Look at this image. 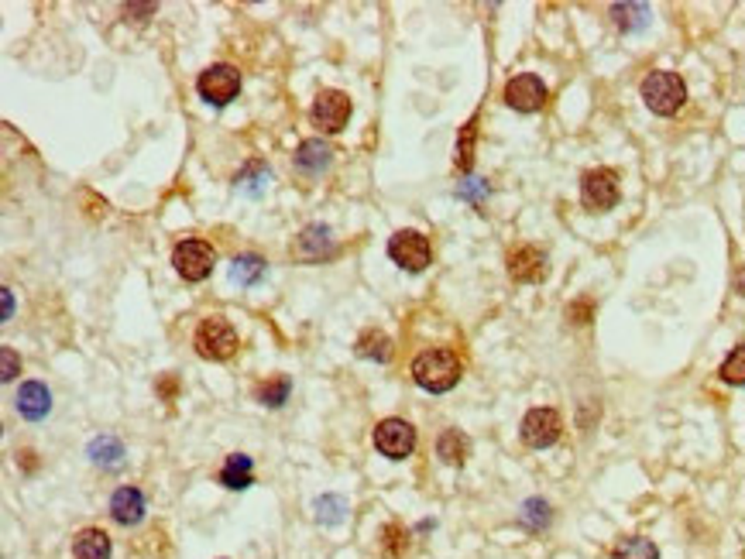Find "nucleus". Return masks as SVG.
<instances>
[{"label": "nucleus", "instance_id": "nucleus-1", "mask_svg": "<svg viewBox=\"0 0 745 559\" xmlns=\"http://www.w3.org/2000/svg\"><path fill=\"white\" fill-rule=\"evenodd\" d=\"M461 371H464V364H461V358L453 354L451 347H430V350H422L420 358L412 360L416 385L422 391H433V395L451 391L461 381Z\"/></svg>", "mask_w": 745, "mask_h": 559}, {"label": "nucleus", "instance_id": "nucleus-2", "mask_svg": "<svg viewBox=\"0 0 745 559\" xmlns=\"http://www.w3.org/2000/svg\"><path fill=\"white\" fill-rule=\"evenodd\" d=\"M642 100H646V107L652 113L670 117V113H677L687 103V86H683V79L677 73L660 69V73H650V76L642 79Z\"/></svg>", "mask_w": 745, "mask_h": 559}, {"label": "nucleus", "instance_id": "nucleus-3", "mask_svg": "<svg viewBox=\"0 0 745 559\" xmlns=\"http://www.w3.org/2000/svg\"><path fill=\"white\" fill-rule=\"evenodd\" d=\"M193 343H196V354L206 360H227L237 354V347H241V340H237V329L224 319V316H210V319H203L200 327H196V337H193Z\"/></svg>", "mask_w": 745, "mask_h": 559}, {"label": "nucleus", "instance_id": "nucleus-4", "mask_svg": "<svg viewBox=\"0 0 745 559\" xmlns=\"http://www.w3.org/2000/svg\"><path fill=\"white\" fill-rule=\"evenodd\" d=\"M351 113H354V103H351V96L341 93V90H320L310 110L313 124L320 127L323 134H341L343 127H347V121H351Z\"/></svg>", "mask_w": 745, "mask_h": 559}, {"label": "nucleus", "instance_id": "nucleus-5", "mask_svg": "<svg viewBox=\"0 0 745 559\" xmlns=\"http://www.w3.org/2000/svg\"><path fill=\"white\" fill-rule=\"evenodd\" d=\"M196 90H200V96L206 100V103H214V107H227L233 96L241 93V73L233 69V65H210L206 73H200V79H196Z\"/></svg>", "mask_w": 745, "mask_h": 559}, {"label": "nucleus", "instance_id": "nucleus-6", "mask_svg": "<svg viewBox=\"0 0 745 559\" xmlns=\"http://www.w3.org/2000/svg\"><path fill=\"white\" fill-rule=\"evenodd\" d=\"M389 258L405 271H422L433 261V250H430V240L420 230H399L392 233L389 240Z\"/></svg>", "mask_w": 745, "mask_h": 559}, {"label": "nucleus", "instance_id": "nucleus-7", "mask_svg": "<svg viewBox=\"0 0 745 559\" xmlns=\"http://www.w3.org/2000/svg\"><path fill=\"white\" fill-rule=\"evenodd\" d=\"M214 261H217L214 248L206 240H196V237L175 244V250H172V264H175V271L186 281H203L214 271Z\"/></svg>", "mask_w": 745, "mask_h": 559}, {"label": "nucleus", "instance_id": "nucleus-8", "mask_svg": "<svg viewBox=\"0 0 745 559\" xmlns=\"http://www.w3.org/2000/svg\"><path fill=\"white\" fill-rule=\"evenodd\" d=\"M581 200L591 213H605L619 202V175L611 169H591L581 179Z\"/></svg>", "mask_w": 745, "mask_h": 559}, {"label": "nucleus", "instance_id": "nucleus-9", "mask_svg": "<svg viewBox=\"0 0 745 559\" xmlns=\"http://www.w3.org/2000/svg\"><path fill=\"white\" fill-rule=\"evenodd\" d=\"M374 450L389 460H405L416 450V429L402 419H385L374 426Z\"/></svg>", "mask_w": 745, "mask_h": 559}, {"label": "nucleus", "instance_id": "nucleus-10", "mask_svg": "<svg viewBox=\"0 0 745 559\" xmlns=\"http://www.w3.org/2000/svg\"><path fill=\"white\" fill-rule=\"evenodd\" d=\"M505 103L512 110H519V113H536V110H543L546 103V86L540 76H532V73H522V76H515L505 83Z\"/></svg>", "mask_w": 745, "mask_h": 559}, {"label": "nucleus", "instance_id": "nucleus-11", "mask_svg": "<svg viewBox=\"0 0 745 559\" xmlns=\"http://www.w3.org/2000/svg\"><path fill=\"white\" fill-rule=\"evenodd\" d=\"M560 429H563V422H560V416L553 408H532V412H526V419H522V439H526L532 450L553 446L560 439Z\"/></svg>", "mask_w": 745, "mask_h": 559}, {"label": "nucleus", "instance_id": "nucleus-12", "mask_svg": "<svg viewBox=\"0 0 745 559\" xmlns=\"http://www.w3.org/2000/svg\"><path fill=\"white\" fill-rule=\"evenodd\" d=\"M509 275L515 281H526V285H536L550 275V264H546V254L540 248H515L509 254Z\"/></svg>", "mask_w": 745, "mask_h": 559}, {"label": "nucleus", "instance_id": "nucleus-13", "mask_svg": "<svg viewBox=\"0 0 745 559\" xmlns=\"http://www.w3.org/2000/svg\"><path fill=\"white\" fill-rule=\"evenodd\" d=\"M295 254L303 261H323L333 254V230L323 223H310L306 230L295 237Z\"/></svg>", "mask_w": 745, "mask_h": 559}, {"label": "nucleus", "instance_id": "nucleus-14", "mask_svg": "<svg viewBox=\"0 0 745 559\" xmlns=\"http://www.w3.org/2000/svg\"><path fill=\"white\" fill-rule=\"evenodd\" d=\"M15 402H17V412H21L28 422L45 419L48 412H52V395H48V388L42 385V381H25V385L17 388Z\"/></svg>", "mask_w": 745, "mask_h": 559}, {"label": "nucleus", "instance_id": "nucleus-15", "mask_svg": "<svg viewBox=\"0 0 745 559\" xmlns=\"http://www.w3.org/2000/svg\"><path fill=\"white\" fill-rule=\"evenodd\" d=\"M110 515L121 525H138L144 518V497H141L138 487H117L114 497H110Z\"/></svg>", "mask_w": 745, "mask_h": 559}, {"label": "nucleus", "instance_id": "nucleus-16", "mask_svg": "<svg viewBox=\"0 0 745 559\" xmlns=\"http://www.w3.org/2000/svg\"><path fill=\"white\" fill-rule=\"evenodd\" d=\"M110 535L104 528H83L73 539V556L76 559H110Z\"/></svg>", "mask_w": 745, "mask_h": 559}, {"label": "nucleus", "instance_id": "nucleus-17", "mask_svg": "<svg viewBox=\"0 0 745 559\" xmlns=\"http://www.w3.org/2000/svg\"><path fill=\"white\" fill-rule=\"evenodd\" d=\"M330 144L320 138H310L299 144V152H295V165L303 172H310V175H316V172H323L326 165H330Z\"/></svg>", "mask_w": 745, "mask_h": 559}, {"label": "nucleus", "instance_id": "nucleus-18", "mask_svg": "<svg viewBox=\"0 0 745 559\" xmlns=\"http://www.w3.org/2000/svg\"><path fill=\"white\" fill-rule=\"evenodd\" d=\"M436 456H440L443 464L461 466L467 456H471V439H467L464 433H457V429H447V433H440V439H436Z\"/></svg>", "mask_w": 745, "mask_h": 559}, {"label": "nucleus", "instance_id": "nucleus-19", "mask_svg": "<svg viewBox=\"0 0 745 559\" xmlns=\"http://www.w3.org/2000/svg\"><path fill=\"white\" fill-rule=\"evenodd\" d=\"M354 350H357V358L385 364V360L392 358V337L389 333H382V329H364V333L357 337Z\"/></svg>", "mask_w": 745, "mask_h": 559}, {"label": "nucleus", "instance_id": "nucleus-20", "mask_svg": "<svg viewBox=\"0 0 745 559\" xmlns=\"http://www.w3.org/2000/svg\"><path fill=\"white\" fill-rule=\"evenodd\" d=\"M251 456H244V453H233V456H227V464H224V470H220V484L224 487H231V491H244V487H251Z\"/></svg>", "mask_w": 745, "mask_h": 559}, {"label": "nucleus", "instance_id": "nucleus-21", "mask_svg": "<svg viewBox=\"0 0 745 559\" xmlns=\"http://www.w3.org/2000/svg\"><path fill=\"white\" fill-rule=\"evenodd\" d=\"M264 271H268V264L258 254H237L231 261V279L237 285H258L264 279Z\"/></svg>", "mask_w": 745, "mask_h": 559}, {"label": "nucleus", "instance_id": "nucleus-22", "mask_svg": "<svg viewBox=\"0 0 745 559\" xmlns=\"http://www.w3.org/2000/svg\"><path fill=\"white\" fill-rule=\"evenodd\" d=\"M90 460L114 470V466L124 464V446H121V443H117L114 436H100V439H94V443H90Z\"/></svg>", "mask_w": 745, "mask_h": 559}, {"label": "nucleus", "instance_id": "nucleus-23", "mask_svg": "<svg viewBox=\"0 0 745 559\" xmlns=\"http://www.w3.org/2000/svg\"><path fill=\"white\" fill-rule=\"evenodd\" d=\"M611 559H660V549H656V543L642 539V535H625L611 549Z\"/></svg>", "mask_w": 745, "mask_h": 559}, {"label": "nucleus", "instance_id": "nucleus-24", "mask_svg": "<svg viewBox=\"0 0 745 559\" xmlns=\"http://www.w3.org/2000/svg\"><path fill=\"white\" fill-rule=\"evenodd\" d=\"M611 15H615V25H619L621 32H639L650 21V7L646 4H615Z\"/></svg>", "mask_w": 745, "mask_h": 559}, {"label": "nucleus", "instance_id": "nucleus-25", "mask_svg": "<svg viewBox=\"0 0 745 559\" xmlns=\"http://www.w3.org/2000/svg\"><path fill=\"white\" fill-rule=\"evenodd\" d=\"M313 508H316V522L320 525H341L343 512H347V501L341 495H323L313 501Z\"/></svg>", "mask_w": 745, "mask_h": 559}, {"label": "nucleus", "instance_id": "nucleus-26", "mask_svg": "<svg viewBox=\"0 0 745 559\" xmlns=\"http://www.w3.org/2000/svg\"><path fill=\"white\" fill-rule=\"evenodd\" d=\"M285 398H289V378L285 374H275L272 381L258 385V402L268 405V408H279Z\"/></svg>", "mask_w": 745, "mask_h": 559}, {"label": "nucleus", "instance_id": "nucleus-27", "mask_svg": "<svg viewBox=\"0 0 745 559\" xmlns=\"http://www.w3.org/2000/svg\"><path fill=\"white\" fill-rule=\"evenodd\" d=\"M718 374H721V381H729V385H739V388H745V343H739V347L731 350Z\"/></svg>", "mask_w": 745, "mask_h": 559}, {"label": "nucleus", "instance_id": "nucleus-28", "mask_svg": "<svg viewBox=\"0 0 745 559\" xmlns=\"http://www.w3.org/2000/svg\"><path fill=\"white\" fill-rule=\"evenodd\" d=\"M522 522L529 528H546L550 525V505L540 501V497H529L526 505H522Z\"/></svg>", "mask_w": 745, "mask_h": 559}, {"label": "nucleus", "instance_id": "nucleus-29", "mask_svg": "<svg viewBox=\"0 0 745 559\" xmlns=\"http://www.w3.org/2000/svg\"><path fill=\"white\" fill-rule=\"evenodd\" d=\"M471 152H474V121H467V127L461 131V144H457V169H471Z\"/></svg>", "mask_w": 745, "mask_h": 559}, {"label": "nucleus", "instance_id": "nucleus-30", "mask_svg": "<svg viewBox=\"0 0 745 559\" xmlns=\"http://www.w3.org/2000/svg\"><path fill=\"white\" fill-rule=\"evenodd\" d=\"M17 371H21V360L15 358V350H11V347H4V374H0V378H4V381H11Z\"/></svg>", "mask_w": 745, "mask_h": 559}, {"label": "nucleus", "instance_id": "nucleus-31", "mask_svg": "<svg viewBox=\"0 0 745 559\" xmlns=\"http://www.w3.org/2000/svg\"><path fill=\"white\" fill-rule=\"evenodd\" d=\"M588 316H591V302H577V306H571V319L588 323Z\"/></svg>", "mask_w": 745, "mask_h": 559}]
</instances>
